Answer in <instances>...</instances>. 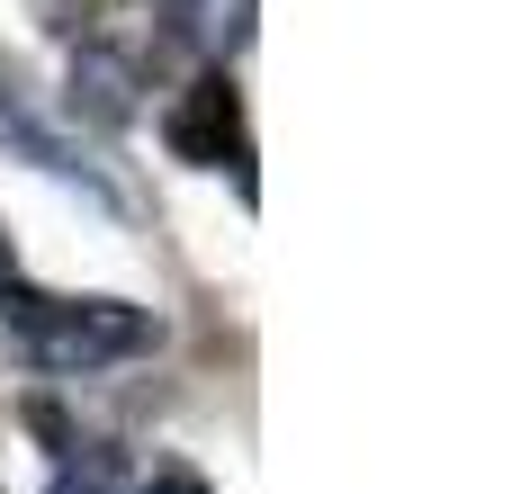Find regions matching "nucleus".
<instances>
[{"instance_id": "nucleus-1", "label": "nucleus", "mask_w": 512, "mask_h": 494, "mask_svg": "<svg viewBox=\"0 0 512 494\" xmlns=\"http://www.w3.org/2000/svg\"><path fill=\"white\" fill-rule=\"evenodd\" d=\"M0 333L27 369H108L153 342V315L117 297H45V288L0 279Z\"/></svg>"}, {"instance_id": "nucleus-2", "label": "nucleus", "mask_w": 512, "mask_h": 494, "mask_svg": "<svg viewBox=\"0 0 512 494\" xmlns=\"http://www.w3.org/2000/svg\"><path fill=\"white\" fill-rule=\"evenodd\" d=\"M162 144L180 153V162H225L243 189H252V153H243V99H234V81L225 72H198L180 99H171V117H162Z\"/></svg>"}, {"instance_id": "nucleus-3", "label": "nucleus", "mask_w": 512, "mask_h": 494, "mask_svg": "<svg viewBox=\"0 0 512 494\" xmlns=\"http://www.w3.org/2000/svg\"><path fill=\"white\" fill-rule=\"evenodd\" d=\"M72 108H81L90 126H126V117H135V63L108 54V45H90V54L72 63Z\"/></svg>"}, {"instance_id": "nucleus-4", "label": "nucleus", "mask_w": 512, "mask_h": 494, "mask_svg": "<svg viewBox=\"0 0 512 494\" xmlns=\"http://www.w3.org/2000/svg\"><path fill=\"white\" fill-rule=\"evenodd\" d=\"M54 494H117V459H108V450H90V459H63Z\"/></svg>"}, {"instance_id": "nucleus-5", "label": "nucleus", "mask_w": 512, "mask_h": 494, "mask_svg": "<svg viewBox=\"0 0 512 494\" xmlns=\"http://www.w3.org/2000/svg\"><path fill=\"white\" fill-rule=\"evenodd\" d=\"M135 494H207V477H198V468H180V459H162V468H153Z\"/></svg>"}, {"instance_id": "nucleus-6", "label": "nucleus", "mask_w": 512, "mask_h": 494, "mask_svg": "<svg viewBox=\"0 0 512 494\" xmlns=\"http://www.w3.org/2000/svg\"><path fill=\"white\" fill-rule=\"evenodd\" d=\"M27 9H36V27H54V36L90 27V0H27Z\"/></svg>"}, {"instance_id": "nucleus-7", "label": "nucleus", "mask_w": 512, "mask_h": 494, "mask_svg": "<svg viewBox=\"0 0 512 494\" xmlns=\"http://www.w3.org/2000/svg\"><path fill=\"white\" fill-rule=\"evenodd\" d=\"M0 279H9V243H0Z\"/></svg>"}]
</instances>
